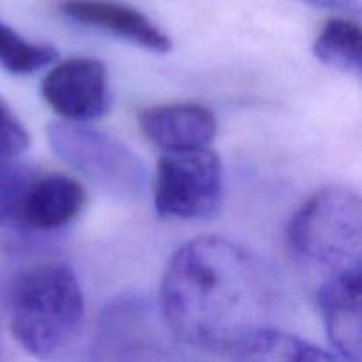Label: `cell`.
I'll return each mask as SVG.
<instances>
[{
	"label": "cell",
	"mask_w": 362,
	"mask_h": 362,
	"mask_svg": "<svg viewBox=\"0 0 362 362\" xmlns=\"http://www.w3.org/2000/svg\"><path fill=\"white\" fill-rule=\"evenodd\" d=\"M159 311L173 338L233 359L257 332L274 327V272L243 244L219 235L189 240L163 274Z\"/></svg>",
	"instance_id": "cell-1"
},
{
	"label": "cell",
	"mask_w": 362,
	"mask_h": 362,
	"mask_svg": "<svg viewBox=\"0 0 362 362\" xmlns=\"http://www.w3.org/2000/svg\"><path fill=\"white\" fill-rule=\"evenodd\" d=\"M85 303L76 274L62 262H42L14 276L9 325L14 339L41 359L64 352L80 332Z\"/></svg>",
	"instance_id": "cell-2"
},
{
	"label": "cell",
	"mask_w": 362,
	"mask_h": 362,
	"mask_svg": "<svg viewBox=\"0 0 362 362\" xmlns=\"http://www.w3.org/2000/svg\"><path fill=\"white\" fill-rule=\"evenodd\" d=\"M288 247L306 272L324 279L361 269L362 204L357 191L327 186L290 219Z\"/></svg>",
	"instance_id": "cell-3"
},
{
	"label": "cell",
	"mask_w": 362,
	"mask_h": 362,
	"mask_svg": "<svg viewBox=\"0 0 362 362\" xmlns=\"http://www.w3.org/2000/svg\"><path fill=\"white\" fill-rule=\"evenodd\" d=\"M46 136L53 152L103 193L122 200L144 193L145 163L119 138L71 120L49 124Z\"/></svg>",
	"instance_id": "cell-4"
},
{
	"label": "cell",
	"mask_w": 362,
	"mask_h": 362,
	"mask_svg": "<svg viewBox=\"0 0 362 362\" xmlns=\"http://www.w3.org/2000/svg\"><path fill=\"white\" fill-rule=\"evenodd\" d=\"M223 165L209 147L166 152L158 161L154 184L156 211L163 218L204 219L219 209Z\"/></svg>",
	"instance_id": "cell-5"
},
{
	"label": "cell",
	"mask_w": 362,
	"mask_h": 362,
	"mask_svg": "<svg viewBox=\"0 0 362 362\" xmlns=\"http://www.w3.org/2000/svg\"><path fill=\"white\" fill-rule=\"evenodd\" d=\"M172 338L159 304L126 297L106 308L95 349L106 359H154L166 357Z\"/></svg>",
	"instance_id": "cell-6"
},
{
	"label": "cell",
	"mask_w": 362,
	"mask_h": 362,
	"mask_svg": "<svg viewBox=\"0 0 362 362\" xmlns=\"http://www.w3.org/2000/svg\"><path fill=\"white\" fill-rule=\"evenodd\" d=\"M53 112L71 122L101 117L108 105V76L101 60L76 57L53 67L41 85Z\"/></svg>",
	"instance_id": "cell-7"
},
{
	"label": "cell",
	"mask_w": 362,
	"mask_h": 362,
	"mask_svg": "<svg viewBox=\"0 0 362 362\" xmlns=\"http://www.w3.org/2000/svg\"><path fill=\"white\" fill-rule=\"evenodd\" d=\"M141 133L163 152L205 148L218 133L216 115L198 103H166L144 110L138 117Z\"/></svg>",
	"instance_id": "cell-8"
},
{
	"label": "cell",
	"mask_w": 362,
	"mask_h": 362,
	"mask_svg": "<svg viewBox=\"0 0 362 362\" xmlns=\"http://www.w3.org/2000/svg\"><path fill=\"white\" fill-rule=\"evenodd\" d=\"M318 306L334 356L343 361L361 362V269L324 279L318 288Z\"/></svg>",
	"instance_id": "cell-9"
},
{
	"label": "cell",
	"mask_w": 362,
	"mask_h": 362,
	"mask_svg": "<svg viewBox=\"0 0 362 362\" xmlns=\"http://www.w3.org/2000/svg\"><path fill=\"white\" fill-rule=\"evenodd\" d=\"M60 13L76 23L115 34L133 45L158 53L172 49L168 35L134 7L115 0H64Z\"/></svg>",
	"instance_id": "cell-10"
},
{
	"label": "cell",
	"mask_w": 362,
	"mask_h": 362,
	"mask_svg": "<svg viewBox=\"0 0 362 362\" xmlns=\"http://www.w3.org/2000/svg\"><path fill=\"white\" fill-rule=\"evenodd\" d=\"M85 189L66 173H35L20 211V226L57 230L73 221L85 205Z\"/></svg>",
	"instance_id": "cell-11"
},
{
	"label": "cell",
	"mask_w": 362,
	"mask_h": 362,
	"mask_svg": "<svg viewBox=\"0 0 362 362\" xmlns=\"http://www.w3.org/2000/svg\"><path fill=\"white\" fill-rule=\"evenodd\" d=\"M237 361H336L332 352L311 345L310 341L279 331L278 327H267L247 339L239 352L233 356Z\"/></svg>",
	"instance_id": "cell-12"
},
{
	"label": "cell",
	"mask_w": 362,
	"mask_h": 362,
	"mask_svg": "<svg viewBox=\"0 0 362 362\" xmlns=\"http://www.w3.org/2000/svg\"><path fill=\"white\" fill-rule=\"evenodd\" d=\"M362 30L357 21L331 18L324 25L313 45V53L320 62L346 74L361 76Z\"/></svg>",
	"instance_id": "cell-13"
},
{
	"label": "cell",
	"mask_w": 362,
	"mask_h": 362,
	"mask_svg": "<svg viewBox=\"0 0 362 362\" xmlns=\"http://www.w3.org/2000/svg\"><path fill=\"white\" fill-rule=\"evenodd\" d=\"M59 52L42 42H30L0 21V66L14 74H32L57 62Z\"/></svg>",
	"instance_id": "cell-14"
},
{
	"label": "cell",
	"mask_w": 362,
	"mask_h": 362,
	"mask_svg": "<svg viewBox=\"0 0 362 362\" xmlns=\"http://www.w3.org/2000/svg\"><path fill=\"white\" fill-rule=\"evenodd\" d=\"M35 173L16 156L0 154V226H20L21 204Z\"/></svg>",
	"instance_id": "cell-15"
},
{
	"label": "cell",
	"mask_w": 362,
	"mask_h": 362,
	"mask_svg": "<svg viewBox=\"0 0 362 362\" xmlns=\"http://www.w3.org/2000/svg\"><path fill=\"white\" fill-rule=\"evenodd\" d=\"M30 145V134L21 120L14 115L6 101L0 98V154L20 156Z\"/></svg>",
	"instance_id": "cell-16"
},
{
	"label": "cell",
	"mask_w": 362,
	"mask_h": 362,
	"mask_svg": "<svg viewBox=\"0 0 362 362\" xmlns=\"http://www.w3.org/2000/svg\"><path fill=\"white\" fill-rule=\"evenodd\" d=\"M304 4L318 7V9L336 11V13L352 14V16H359L361 13V0H300Z\"/></svg>",
	"instance_id": "cell-17"
}]
</instances>
